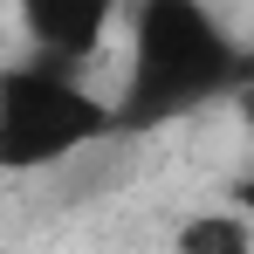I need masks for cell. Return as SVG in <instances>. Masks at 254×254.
Wrapping results in <instances>:
<instances>
[{
    "label": "cell",
    "mask_w": 254,
    "mask_h": 254,
    "mask_svg": "<svg viewBox=\"0 0 254 254\" xmlns=\"http://www.w3.org/2000/svg\"><path fill=\"white\" fill-rule=\"evenodd\" d=\"M220 83H234V48L213 28V14L165 0V7H144L137 14V42H130V89L124 110L130 117H165L213 96Z\"/></svg>",
    "instance_id": "obj_1"
},
{
    "label": "cell",
    "mask_w": 254,
    "mask_h": 254,
    "mask_svg": "<svg viewBox=\"0 0 254 254\" xmlns=\"http://www.w3.org/2000/svg\"><path fill=\"white\" fill-rule=\"evenodd\" d=\"M103 130H110V110H103L76 76L42 69V62H14V69L0 76V158L14 172L76 158Z\"/></svg>",
    "instance_id": "obj_2"
},
{
    "label": "cell",
    "mask_w": 254,
    "mask_h": 254,
    "mask_svg": "<svg viewBox=\"0 0 254 254\" xmlns=\"http://www.w3.org/2000/svg\"><path fill=\"white\" fill-rule=\"evenodd\" d=\"M21 21L35 35V62L42 69H62V76H69V62L96 55L103 35H110V7H48V0H35Z\"/></svg>",
    "instance_id": "obj_3"
},
{
    "label": "cell",
    "mask_w": 254,
    "mask_h": 254,
    "mask_svg": "<svg viewBox=\"0 0 254 254\" xmlns=\"http://www.w3.org/2000/svg\"><path fill=\"white\" fill-rule=\"evenodd\" d=\"M179 254H254L248 213H192L179 227Z\"/></svg>",
    "instance_id": "obj_4"
},
{
    "label": "cell",
    "mask_w": 254,
    "mask_h": 254,
    "mask_svg": "<svg viewBox=\"0 0 254 254\" xmlns=\"http://www.w3.org/2000/svg\"><path fill=\"white\" fill-rule=\"evenodd\" d=\"M241 206H248V213H254V179H248V186H241Z\"/></svg>",
    "instance_id": "obj_5"
}]
</instances>
